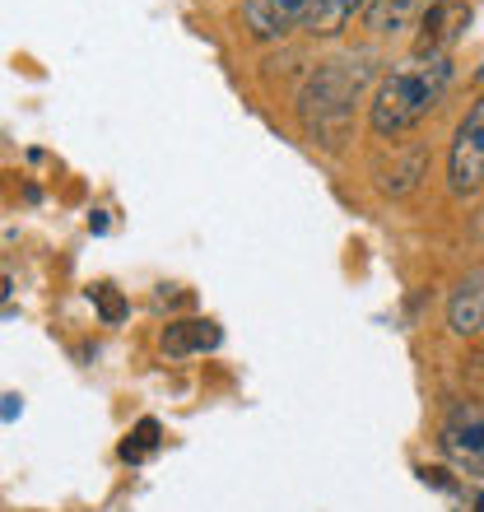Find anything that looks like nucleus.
Returning a JSON list of instances; mask_svg holds the SVG:
<instances>
[{
    "label": "nucleus",
    "mask_w": 484,
    "mask_h": 512,
    "mask_svg": "<svg viewBox=\"0 0 484 512\" xmlns=\"http://www.w3.org/2000/svg\"><path fill=\"white\" fill-rule=\"evenodd\" d=\"M419 475H424V485H438V489H457V485H452V480H447V471H438V466H424V471H419Z\"/></svg>",
    "instance_id": "14"
},
{
    "label": "nucleus",
    "mask_w": 484,
    "mask_h": 512,
    "mask_svg": "<svg viewBox=\"0 0 484 512\" xmlns=\"http://www.w3.org/2000/svg\"><path fill=\"white\" fill-rule=\"evenodd\" d=\"M89 298L98 303V317H103L108 326H117L121 317H126V298H121L112 284H94V289H89Z\"/></svg>",
    "instance_id": "12"
},
{
    "label": "nucleus",
    "mask_w": 484,
    "mask_h": 512,
    "mask_svg": "<svg viewBox=\"0 0 484 512\" xmlns=\"http://www.w3.org/2000/svg\"><path fill=\"white\" fill-rule=\"evenodd\" d=\"M457 512H484V489H475V494H466V503H461Z\"/></svg>",
    "instance_id": "15"
},
{
    "label": "nucleus",
    "mask_w": 484,
    "mask_h": 512,
    "mask_svg": "<svg viewBox=\"0 0 484 512\" xmlns=\"http://www.w3.org/2000/svg\"><path fill=\"white\" fill-rule=\"evenodd\" d=\"M466 24H471V5L466 0H433L424 19H419L415 56H452Z\"/></svg>",
    "instance_id": "5"
},
{
    "label": "nucleus",
    "mask_w": 484,
    "mask_h": 512,
    "mask_svg": "<svg viewBox=\"0 0 484 512\" xmlns=\"http://www.w3.org/2000/svg\"><path fill=\"white\" fill-rule=\"evenodd\" d=\"M219 340H224L219 322H205V317H187V322H168V331L159 336V350L168 354V359H187V354L215 350Z\"/></svg>",
    "instance_id": "8"
},
{
    "label": "nucleus",
    "mask_w": 484,
    "mask_h": 512,
    "mask_svg": "<svg viewBox=\"0 0 484 512\" xmlns=\"http://www.w3.org/2000/svg\"><path fill=\"white\" fill-rule=\"evenodd\" d=\"M308 5L312 0H242V24H247V33L261 42L284 38L289 28H303Z\"/></svg>",
    "instance_id": "6"
},
{
    "label": "nucleus",
    "mask_w": 484,
    "mask_h": 512,
    "mask_svg": "<svg viewBox=\"0 0 484 512\" xmlns=\"http://www.w3.org/2000/svg\"><path fill=\"white\" fill-rule=\"evenodd\" d=\"M359 98V70H345V61H331L308 80L298 108H303V122L308 131L322 140V145L336 149L345 140V126H350V108Z\"/></svg>",
    "instance_id": "2"
},
{
    "label": "nucleus",
    "mask_w": 484,
    "mask_h": 512,
    "mask_svg": "<svg viewBox=\"0 0 484 512\" xmlns=\"http://www.w3.org/2000/svg\"><path fill=\"white\" fill-rule=\"evenodd\" d=\"M438 447L461 475L484 480V401L447 405L443 424H438Z\"/></svg>",
    "instance_id": "3"
},
{
    "label": "nucleus",
    "mask_w": 484,
    "mask_h": 512,
    "mask_svg": "<svg viewBox=\"0 0 484 512\" xmlns=\"http://www.w3.org/2000/svg\"><path fill=\"white\" fill-rule=\"evenodd\" d=\"M14 415H19V396H5V401H0V419H5V424H10Z\"/></svg>",
    "instance_id": "16"
},
{
    "label": "nucleus",
    "mask_w": 484,
    "mask_h": 512,
    "mask_svg": "<svg viewBox=\"0 0 484 512\" xmlns=\"http://www.w3.org/2000/svg\"><path fill=\"white\" fill-rule=\"evenodd\" d=\"M447 84H452V56H415L401 70H391L368 103L373 135H401L415 122H424L443 103Z\"/></svg>",
    "instance_id": "1"
},
{
    "label": "nucleus",
    "mask_w": 484,
    "mask_h": 512,
    "mask_svg": "<svg viewBox=\"0 0 484 512\" xmlns=\"http://www.w3.org/2000/svg\"><path fill=\"white\" fill-rule=\"evenodd\" d=\"M159 419H140V424H135L131 433H126V443H121V461H145L149 452H154V447H159Z\"/></svg>",
    "instance_id": "11"
},
{
    "label": "nucleus",
    "mask_w": 484,
    "mask_h": 512,
    "mask_svg": "<svg viewBox=\"0 0 484 512\" xmlns=\"http://www.w3.org/2000/svg\"><path fill=\"white\" fill-rule=\"evenodd\" d=\"M363 5L368 0H312L308 14H303V28H308L312 38H331V33H340V28L350 24Z\"/></svg>",
    "instance_id": "10"
},
{
    "label": "nucleus",
    "mask_w": 484,
    "mask_h": 512,
    "mask_svg": "<svg viewBox=\"0 0 484 512\" xmlns=\"http://www.w3.org/2000/svg\"><path fill=\"white\" fill-rule=\"evenodd\" d=\"M447 326H452V336H461V340L484 336V270L480 275H466V280L452 289V298H447Z\"/></svg>",
    "instance_id": "7"
},
{
    "label": "nucleus",
    "mask_w": 484,
    "mask_h": 512,
    "mask_svg": "<svg viewBox=\"0 0 484 512\" xmlns=\"http://www.w3.org/2000/svg\"><path fill=\"white\" fill-rule=\"evenodd\" d=\"M429 5L433 0H368V5H363V28L377 33V38H387V33H401V28H410L415 19H424Z\"/></svg>",
    "instance_id": "9"
},
{
    "label": "nucleus",
    "mask_w": 484,
    "mask_h": 512,
    "mask_svg": "<svg viewBox=\"0 0 484 512\" xmlns=\"http://www.w3.org/2000/svg\"><path fill=\"white\" fill-rule=\"evenodd\" d=\"M466 387H471L475 396H484V350H475L471 359H466Z\"/></svg>",
    "instance_id": "13"
},
{
    "label": "nucleus",
    "mask_w": 484,
    "mask_h": 512,
    "mask_svg": "<svg viewBox=\"0 0 484 512\" xmlns=\"http://www.w3.org/2000/svg\"><path fill=\"white\" fill-rule=\"evenodd\" d=\"M89 229H94V233H108V215H103V210H94V215H89Z\"/></svg>",
    "instance_id": "17"
},
{
    "label": "nucleus",
    "mask_w": 484,
    "mask_h": 512,
    "mask_svg": "<svg viewBox=\"0 0 484 512\" xmlns=\"http://www.w3.org/2000/svg\"><path fill=\"white\" fill-rule=\"evenodd\" d=\"M447 187H452V196H475V191H484V94L466 108L457 135H452Z\"/></svg>",
    "instance_id": "4"
}]
</instances>
